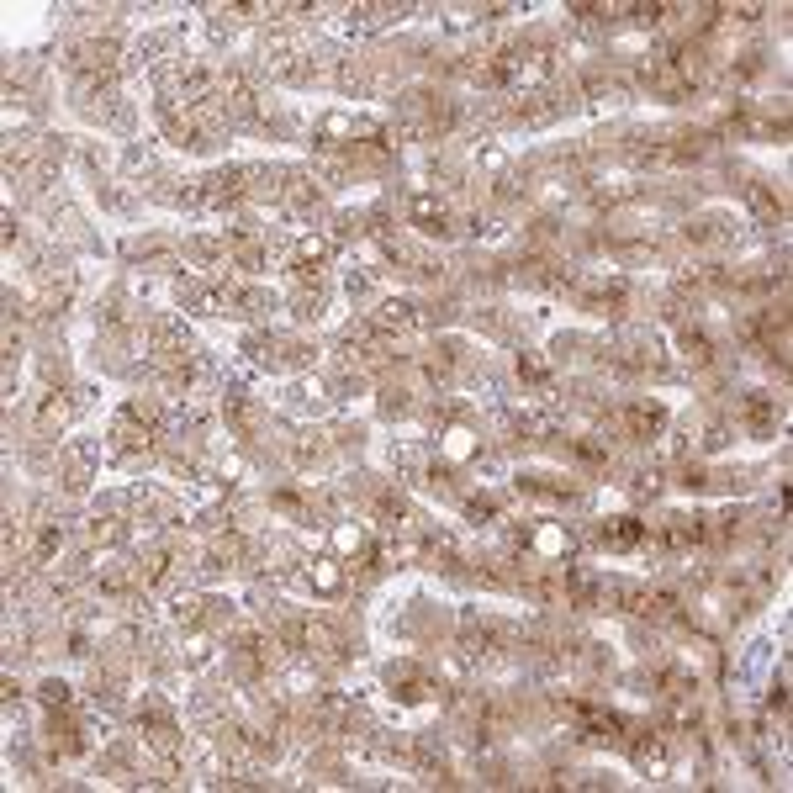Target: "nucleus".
<instances>
[{"mask_svg":"<svg viewBox=\"0 0 793 793\" xmlns=\"http://www.w3.org/2000/svg\"><path fill=\"white\" fill-rule=\"evenodd\" d=\"M439 455H445L450 466L476 460V455H482V434H476L466 418H445V423H439Z\"/></svg>","mask_w":793,"mask_h":793,"instance_id":"nucleus-5","label":"nucleus"},{"mask_svg":"<svg viewBox=\"0 0 793 793\" xmlns=\"http://www.w3.org/2000/svg\"><path fill=\"white\" fill-rule=\"evenodd\" d=\"M630 614L661 624V619L677 614V593H667V587H661V593H630Z\"/></svg>","mask_w":793,"mask_h":793,"instance_id":"nucleus-16","label":"nucleus"},{"mask_svg":"<svg viewBox=\"0 0 793 793\" xmlns=\"http://www.w3.org/2000/svg\"><path fill=\"white\" fill-rule=\"evenodd\" d=\"M376 328L381 334H408V328H418V312H413V302H381L376 307Z\"/></svg>","mask_w":793,"mask_h":793,"instance_id":"nucleus-17","label":"nucleus"},{"mask_svg":"<svg viewBox=\"0 0 793 793\" xmlns=\"http://www.w3.org/2000/svg\"><path fill=\"white\" fill-rule=\"evenodd\" d=\"M619 423H624V434H630V439H656V434H661V423H667V413H661V408H645V402H635V408H624V413H619Z\"/></svg>","mask_w":793,"mask_h":793,"instance_id":"nucleus-15","label":"nucleus"},{"mask_svg":"<svg viewBox=\"0 0 793 793\" xmlns=\"http://www.w3.org/2000/svg\"><path fill=\"white\" fill-rule=\"evenodd\" d=\"M64 423H69V402H64L59 392H48V397H43V408H38V429H43V434H53V429H64Z\"/></svg>","mask_w":793,"mask_h":793,"instance_id":"nucleus-22","label":"nucleus"},{"mask_svg":"<svg viewBox=\"0 0 793 793\" xmlns=\"http://www.w3.org/2000/svg\"><path fill=\"white\" fill-rule=\"evenodd\" d=\"M746 201H751V212L762 217V223H778V217H783V207H778V201H772L762 186H751V191H746Z\"/></svg>","mask_w":793,"mask_h":793,"instance_id":"nucleus-25","label":"nucleus"},{"mask_svg":"<svg viewBox=\"0 0 793 793\" xmlns=\"http://www.w3.org/2000/svg\"><path fill=\"white\" fill-rule=\"evenodd\" d=\"M719 223H688V244H719Z\"/></svg>","mask_w":793,"mask_h":793,"instance_id":"nucleus-29","label":"nucleus"},{"mask_svg":"<svg viewBox=\"0 0 793 793\" xmlns=\"http://www.w3.org/2000/svg\"><path fill=\"white\" fill-rule=\"evenodd\" d=\"M408 223H413L423 238H450V233H455V217H450V207H445L434 191H418V196L408 201Z\"/></svg>","mask_w":793,"mask_h":793,"instance_id":"nucleus-4","label":"nucleus"},{"mask_svg":"<svg viewBox=\"0 0 793 793\" xmlns=\"http://www.w3.org/2000/svg\"><path fill=\"white\" fill-rule=\"evenodd\" d=\"M497 513H503V508H497L492 497H466V519L471 524H497Z\"/></svg>","mask_w":793,"mask_h":793,"instance_id":"nucleus-26","label":"nucleus"},{"mask_svg":"<svg viewBox=\"0 0 793 793\" xmlns=\"http://www.w3.org/2000/svg\"><path fill=\"white\" fill-rule=\"evenodd\" d=\"M328 260H334V238H323V233H302L297 244H291V265L297 270L318 275V265H328Z\"/></svg>","mask_w":793,"mask_h":793,"instance_id":"nucleus-9","label":"nucleus"},{"mask_svg":"<svg viewBox=\"0 0 793 793\" xmlns=\"http://www.w3.org/2000/svg\"><path fill=\"white\" fill-rule=\"evenodd\" d=\"M582 307L587 312H603V318H614V312L624 307V286L619 281H582Z\"/></svg>","mask_w":793,"mask_h":793,"instance_id":"nucleus-10","label":"nucleus"},{"mask_svg":"<svg viewBox=\"0 0 793 793\" xmlns=\"http://www.w3.org/2000/svg\"><path fill=\"white\" fill-rule=\"evenodd\" d=\"M371 508H376V519H381V524H392V529L408 524V503H402L397 492H376V503H371Z\"/></svg>","mask_w":793,"mask_h":793,"instance_id":"nucleus-23","label":"nucleus"},{"mask_svg":"<svg viewBox=\"0 0 793 793\" xmlns=\"http://www.w3.org/2000/svg\"><path fill=\"white\" fill-rule=\"evenodd\" d=\"M677 349H682V360H693V365H709V360H714V344H709L704 328H682Z\"/></svg>","mask_w":793,"mask_h":793,"instance_id":"nucleus-20","label":"nucleus"},{"mask_svg":"<svg viewBox=\"0 0 793 793\" xmlns=\"http://www.w3.org/2000/svg\"><path fill=\"white\" fill-rule=\"evenodd\" d=\"M138 730H143V746H149V751H159V756H175L180 751L175 719H170V709H164V704H154V698L138 709Z\"/></svg>","mask_w":793,"mask_h":793,"instance_id":"nucleus-2","label":"nucleus"},{"mask_svg":"<svg viewBox=\"0 0 793 793\" xmlns=\"http://www.w3.org/2000/svg\"><path fill=\"white\" fill-rule=\"evenodd\" d=\"M630 756H635V767L645 772V778H667V772H672V762H667V746H661V735H640Z\"/></svg>","mask_w":793,"mask_h":793,"instance_id":"nucleus-12","label":"nucleus"},{"mask_svg":"<svg viewBox=\"0 0 793 793\" xmlns=\"http://www.w3.org/2000/svg\"><path fill=\"white\" fill-rule=\"evenodd\" d=\"M640 540H645V524H640V519H608V524L598 529V545H603V550H614V556L635 550Z\"/></svg>","mask_w":793,"mask_h":793,"instance_id":"nucleus-11","label":"nucleus"},{"mask_svg":"<svg viewBox=\"0 0 793 793\" xmlns=\"http://www.w3.org/2000/svg\"><path fill=\"white\" fill-rule=\"evenodd\" d=\"M334 550H344V556H371V534L360 524H334Z\"/></svg>","mask_w":793,"mask_h":793,"instance_id":"nucleus-21","label":"nucleus"},{"mask_svg":"<svg viewBox=\"0 0 793 793\" xmlns=\"http://www.w3.org/2000/svg\"><path fill=\"white\" fill-rule=\"evenodd\" d=\"M656 540L667 545V550H693V545L709 540V519H704V513H672V519L656 529Z\"/></svg>","mask_w":793,"mask_h":793,"instance_id":"nucleus-6","label":"nucleus"},{"mask_svg":"<svg viewBox=\"0 0 793 793\" xmlns=\"http://www.w3.org/2000/svg\"><path fill=\"white\" fill-rule=\"evenodd\" d=\"M307 587H312V593H323V598H339L344 593V566L334 556H318V561L307 566Z\"/></svg>","mask_w":793,"mask_h":793,"instance_id":"nucleus-13","label":"nucleus"},{"mask_svg":"<svg viewBox=\"0 0 793 793\" xmlns=\"http://www.w3.org/2000/svg\"><path fill=\"white\" fill-rule=\"evenodd\" d=\"M519 492L524 497H577V487H571V482H561V476H540V471L519 476Z\"/></svg>","mask_w":793,"mask_h":793,"instance_id":"nucleus-19","label":"nucleus"},{"mask_svg":"<svg viewBox=\"0 0 793 793\" xmlns=\"http://www.w3.org/2000/svg\"><path fill=\"white\" fill-rule=\"evenodd\" d=\"M519 376H524L529 386H545V381H550V371H545V365L534 360V355H519Z\"/></svg>","mask_w":793,"mask_h":793,"instance_id":"nucleus-28","label":"nucleus"},{"mask_svg":"<svg viewBox=\"0 0 793 793\" xmlns=\"http://www.w3.org/2000/svg\"><path fill=\"white\" fill-rule=\"evenodd\" d=\"M524 545L534 550V556H545V561H566L571 550H577V540L566 534V524H534L524 534Z\"/></svg>","mask_w":793,"mask_h":793,"instance_id":"nucleus-8","label":"nucleus"},{"mask_svg":"<svg viewBox=\"0 0 793 793\" xmlns=\"http://www.w3.org/2000/svg\"><path fill=\"white\" fill-rule=\"evenodd\" d=\"M133 571H138V587H164V582H170V571H175V556H170V550H149Z\"/></svg>","mask_w":793,"mask_h":793,"instance_id":"nucleus-18","label":"nucleus"},{"mask_svg":"<svg viewBox=\"0 0 793 793\" xmlns=\"http://www.w3.org/2000/svg\"><path fill=\"white\" fill-rule=\"evenodd\" d=\"M386 688H392L397 704H429L434 698V682L418 661H392V667H386Z\"/></svg>","mask_w":793,"mask_h":793,"instance_id":"nucleus-3","label":"nucleus"},{"mask_svg":"<svg viewBox=\"0 0 793 793\" xmlns=\"http://www.w3.org/2000/svg\"><path fill=\"white\" fill-rule=\"evenodd\" d=\"M154 429H159V402L149 397H133L127 408L112 418V450L117 455H138L154 445Z\"/></svg>","mask_w":793,"mask_h":793,"instance_id":"nucleus-1","label":"nucleus"},{"mask_svg":"<svg viewBox=\"0 0 793 793\" xmlns=\"http://www.w3.org/2000/svg\"><path fill=\"white\" fill-rule=\"evenodd\" d=\"M741 423L751 434H772V423H778V408H772L767 392H746L741 397Z\"/></svg>","mask_w":793,"mask_h":793,"instance_id":"nucleus-14","label":"nucleus"},{"mask_svg":"<svg viewBox=\"0 0 793 793\" xmlns=\"http://www.w3.org/2000/svg\"><path fill=\"white\" fill-rule=\"evenodd\" d=\"M59 545H64V529L59 524H43L38 540H32V561H53V556H59Z\"/></svg>","mask_w":793,"mask_h":793,"instance_id":"nucleus-24","label":"nucleus"},{"mask_svg":"<svg viewBox=\"0 0 793 793\" xmlns=\"http://www.w3.org/2000/svg\"><path fill=\"white\" fill-rule=\"evenodd\" d=\"M43 704H48V709H69V682L48 677V682H43Z\"/></svg>","mask_w":793,"mask_h":793,"instance_id":"nucleus-27","label":"nucleus"},{"mask_svg":"<svg viewBox=\"0 0 793 793\" xmlns=\"http://www.w3.org/2000/svg\"><path fill=\"white\" fill-rule=\"evenodd\" d=\"M69 59H75L80 75H112V69H117V43L112 38H90V43L69 48Z\"/></svg>","mask_w":793,"mask_h":793,"instance_id":"nucleus-7","label":"nucleus"}]
</instances>
